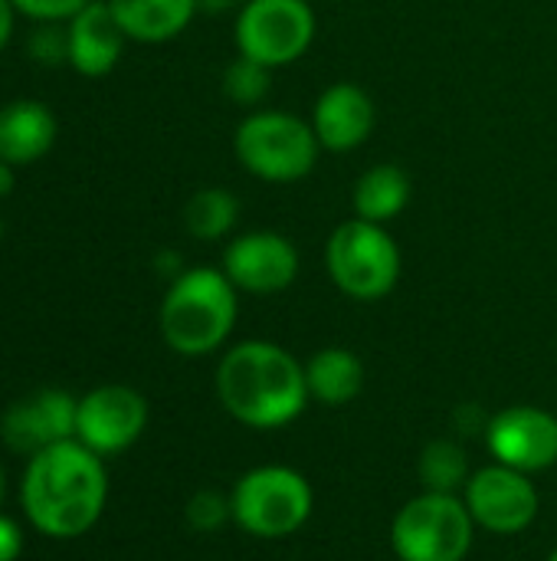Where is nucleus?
<instances>
[{
	"label": "nucleus",
	"instance_id": "f257e3e1",
	"mask_svg": "<svg viewBox=\"0 0 557 561\" xmlns=\"http://www.w3.org/2000/svg\"><path fill=\"white\" fill-rule=\"evenodd\" d=\"M108 493L98 454L62 440L39 450L23 477V510L30 523L53 539H76L95 526Z\"/></svg>",
	"mask_w": 557,
	"mask_h": 561
},
{
	"label": "nucleus",
	"instance_id": "f03ea898",
	"mask_svg": "<svg viewBox=\"0 0 557 561\" xmlns=\"http://www.w3.org/2000/svg\"><path fill=\"white\" fill-rule=\"evenodd\" d=\"M223 408L250 427H282L309 401L305 368L272 342H240L217 368Z\"/></svg>",
	"mask_w": 557,
	"mask_h": 561
},
{
	"label": "nucleus",
	"instance_id": "7ed1b4c3",
	"mask_svg": "<svg viewBox=\"0 0 557 561\" xmlns=\"http://www.w3.org/2000/svg\"><path fill=\"white\" fill-rule=\"evenodd\" d=\"M236 325V286L227 273L197 266L181 273L161 302V335L181 355H207Z\"/></svg>",
	"mask_w": 557,
	"mask_h": 561
},
{
	"label": "nucleus",
	"instance_id": "20e7f679",
	"mask_svg": "<svg viewBox=\"0 0 557 561\" xmlns=\"http://www.w3.org/2000/svg\"><path fill=\"white\" fill-rule=\"evenodd\" d=\"M318 148L322 145L312 122L276 108L246 115L233 135L236 161L266 184H292L309 178L318 161Z\"/></svg>",
	"mask_w": 557,
	"mask_h": 561
},
{
	"label": "nucleus",
	"instance_id": "39448f33",
	"mask_svg": "<svg viewBox=\"0 0 557 561\" xmlns=\"http://www.w3.org/2000/svg\"><path fill=\"white\" fill-rule=\"evenodd\" d=\"M325 263L332 283L361 302L384 299L401 279V247L381 224L361 217H351L332 230Z\"/></svg>",
	"mask_w": 557,
	"mask_h": 561
},
{
	"label": "nucleus",
	"instance_id": "423d86ee",
	"mask_svg": "<svg viewBox=\"0 0 557 561\" xmlns=\"http://www.w3.org/2000/svg\"><path fill=\"white\" fill-rule=\"evenodd\" d=\"M401 561H463L473 546V516L453 493L410 500L391 529Z\"/></svg>",
	"mask_w": 557,
	"mask_h": 561
},
{
	"label": "nucleus",
	"instance_id": "0eeeda50",
	"mask_svg": "<svg viewBox=\"0 0 557 561\" xmlns=\"http://www.w3.org/2000/svg\"><path fill=\"white\" fill-rule=\"evenodd\" d=\"M230 510L246 533L259 539H282L309 519L312 490L305 477L289 467H259L236 483Z\"/></svg>",
	"mask_w": 557,
	"mask_h": 561
},
{
	"label": "nucleus",
	"instance_id": "6e6552de",
	"mask_svg": "<svg viewBox=\"0 0 557 561\" xmlns=\"http://www.w3.org/2000/svg\"><path fill=\"white\" fill-rule=\"evenodd\" d=\"M318 20L309 0H246L236 16V49L269 69L302 59Z\"/></svg>",
	"mask_w": 557,
	"mask_h": 561
},
{
	"label": "nucleus",
	"instance_id": "1a4fd4ad",
	"mask_svg": "<svg viewBox=\"0 0 557 561\" xmlns=\"http://www.w3.org/2000/svg\"><path fill=\"white\" fill-rule=\"evenodd\" d=\"M223 273L240 293L272 296L295 283L299 250L276 230H253L223 250Z\"/></svg>",
	"mask_w": 557,
	"mask_h": 561
},
{
	"label": "nucleus",
	"instance_id": "9d476101",
	"mask_svg": "<svg viewBox=\"0 0 557 561\" xmlns=\"http://www.w3.org/2000/svg\"><path fill=\"white\" fill-rule=\"evenodd\" d=\"M148 424V404L125 385L95 388L79 401L76 434L92 454H118L131 447Z\"/></svg>",
	"mask_w": 557,
	"mask_h": 561
},
{
	"label": "nucleus",
	"instance_id": "9b49d317",
	"mask_svg": "<svg viewBox=\"0 0 557 561\" xmlns=\"http://www.w3.org/2000/svg\"><path fill=\"white\" fill-rule=\"evenodd\" d=\"M466 510L489 533H522L538 516V493L522 470L486 467L466 483Z\"/></svg>",
	"mask_w": 557,
	"mask_h": 561
},
{
	"label": "nucleus",
	"instance_id": "f8f14e48",
	"mask_svg": "<svg viewBox=\"0 0 557 561\" xmlns=\"http://www.w3.org/2000/svg\"><path fill=\"white\" fill-rule=\"evenodd\" d=\"M486 437L496 460L522 473L545 470L557 460V421L542 408L519 404L496 414L486 427Z\"/></svg>",
	"mask_w": 557,
	"mask_h": 561
},
{
	"label": "nucleus",
	"instance_id": "ddd939ff",
	"mask_svg": "<svg viewBox=\"0 0 557 561\" xmlns=\"http://www.w3.org/2000/svg\"><path fill=\"white\" fill-rule=\"evenodd\" d=\"M79 404L66 391H39L3 414V440L10 450H46L76 434Z\"/></svg>",
	"mask_w": 557,
	"mask_h": 561
},
{
	"label": "nucleus",
	"instance_id": "4468645a",
	"mask_svg": "<svg viewBox=\"0 0 557 561\" xmlns=\"http://www.w3.org/2000/svg\"><path fill=\"white\" fill-rule=\"evenodd\" d=\"M312 128L325 151H355L374 131V102L361 85L335 82L315 99Z\"/></svg>",
	"mask_w": 557,
	"mask_h": 561
},
{
	"label": "nucleus",
	"instance_id": "2eb2a0df",
	"mask_svg": "<svg viewBox=\"0 0 557 561\" xmlns=\"http://www.w3.org/2000/svg\"><path fill=\"white\" fill-rule=\"evenodd\" d=\"M66 39H69L66 56L76 66V72L98 79V76H108L115 69V62L121 59L125 30L118 26L108 0H92L89 7H82L72 16Z\"/></svg>",
	"mask_w": 557,
	"mask_h": 561
},
{
	"label": "nucleus",
	"instance_id": "dca6fc26",
	"mask_svg": "<svg viewBox=\"0 0 557 561\" xmlns=\"http://www.w3.org/2000/svg\"><path fill=\"white\" fill-rule=\"evenodd\" d=\"M56 118L43 102L20 99L0 108V161L33 164L53 148Z\"/></svg>",
	"mask_w": 557,
	"mask_h": 561
},
{
	"label": "nucleus",
	"instance_id": "f3484780",
	"mask_svg": "<svg viewBox=\"0 0 557 561\" xmlns=\"http://www.w3.org/2000/svg\"><path fill=\"white\" fill-rule=\"evenodd\" d=\"M108 7L125 36L141 43H164L190 23L200 0H108Z\"/></svg>",
	"mask_w": 557,
	"mask_h": 561
},
{
	"label": "nucleus",
	"instance_id": "a211bd4d",
	"mask_svg": "<svg viewBox=\"0 0 557 561\" xmlns=\"http://www.w3.org/2000/svg\"><path fill=\"white\" fill-rule=\"evenodd\" d=\"M410 204V178L397 164H374L355 181L351 207L355 217L371 224H391Z\"/></svg>",
	"mask_w": 557,
	"mask_h": 561
},
{
	"label": "nucleus",
	"instance_id": "6ab92c4d",
	"mask_svg": "<svg viewBox=\"0 0 557 561\" xmlns=\"http://www.w3.org/2000/svg\"><path fill=\"white\" fill-rule=\"evenodd\" d=\"M305 385H309L312 398L338 408V404H348L361 394L364 365L348 348H322L305 365Z\"/></svg>",
	"mask_w": 557,
	"mask_h": 561
},
{
	"label": "nucleus",
	"instance_id": "aec40b11",
	"mask_svg": "<svg viewBox=\"0 0 557 561\" xmlns=\"http://www.w3.org/2000/svg\"><path fill=\"white\" fill-rule=\"evenodd\" d=\"M240 220V201L223 187L197 191L184 207V224L197 240H223Z\"/></svg>",
	"mask_w": 557,
	"mask_h": 561
},
{
	"label": "nucleus",
	"instance_id": "412c9836",
	"mask_svg": "<svg viewBox=\"0 0 557 561\" xmlns=\"http://www.w3.org/2000/svg\"><path fill=\"white\" fill-rule=\"evenodd\" d=\"M420 480L430 493H453L456 486L469 483V463L460 444L433 440L420 454Z\"/></svg>",
	"mask_w": 557,
	"mask_h": 561
},
{
	"label": "nucleus",
	"instance_id": "4be33fe9",
	"mask_svg": "<svg viewBox=\"0 0 557 561\" xmlns=\"http://www.w3.org/2000/svg\"><path fill=\"white\" fill-rule=\"evenodd\" d=\"M269 66L250 59V56H236L227 72H223V92L230 102L236 105H259L269 92Z\"/></svg>",
	"mask_w": 557,
	"mask_h": 561
},
{
	"label": "nucleus",
	"instance_id": "5701e85b",
	"mask_svg": "<svg viewBox=\"0 0 557 561\" xmlns=\"http://www.w3.org/2000/svg\"><path fill=\"white\" fill-rule=\"evenodd\" d=\"M227 516H233L230 503L213 493V490H200L190 503H187V523L197 529V533H213L227 523Z\"/></svg>",
	"mask_w": 557,
	"mask_h": 561
},
{
	"label": "nucleus",
	"instance_id": "b1692460",
	"mask_svg": "<svg viewBox=\"0 0 557 561\" xmlns=\"http://www.w3.org/2000/svg\"><path fill=\"white\" fill-rule=\"evenodd\" d=\"M13 10L33 16V20H66L76 16L82 7H89L92 0H10Z\"/></svg>",
	"mask_w": 557,
	"mask_h": 561
},
{
	"label": "nucleus",
	"instance_id": "393cba45",
	"mask_svg": "<svg viewBox=\"0 0 557 561\" xmlns=\"http://www.w3.org/2000/svg\"><path fill=\"white\" fill-rule=\"evenodd\" d=\"M23 549V536L13 519L0 516V561H13Z\"/></svg>",
	"mask_w": 557,
	"mask_h": 561
},
{
	"label": "nucleus",
	"instance_id": "a878e982",
	"mask_svg": "<svg viewBox=\"0 0 557 561\" xmlns=\"http://www.w3.org/2000/svg\"><path fill=\"white\" fill-rule=\"evenodd\" d=\"M10 33H13V3L10 0H0V49L7 46Z\"/></svg>",
	"mask_w": 557,
	"mask_h": 561
},
{
	"label": "nucleus",
	"instance_id": "bb28decb",
	"mask_svg": "<svg viewBox=\"0 0 557 561\" xmlns=\"http://www.w3.org/2000/svg\"><path fill=\"white\" fill-rule=\"evenodd\" d=\"M10 187H13V164L0 161V197L10 194Z\"/></svg>",
	"mask_w": 557,
	"mask_h": 561
},
{
	"label": "nucleus",
	"instance_id": "cd10ccee",
	"mask_svg": "<svg viewBox=\"0 0 557 561\" xmlns=\"http://www.w3.org/2000/svg\"><path fill=\"white\" fill-rule=\"evenodd\" d=\"M240 0H200V7L204 10H230V7H236ZM246 3V0H243Z\"/></svg>",
	"mask_w": 557,
	"mask_h": 561
},
{
	"label": "nucleus",
	"instance_id": "c85d7f7f",
	"mask_svg": "<svg viewBox=\"0 0 557 561\" xmlns=\"http://www.w3.org/2000/svg\"><path fill=\"white\" fill-rule=\"evenodd\" d=\"M0 500H3V470H0Z\"/></svg>",
	"mask_w": 557,
	"mask_h": 561
},
{
	"label": "nucleus",
	"instance_id": "c756f323",
	"mask_svg": "<svg viewBox=\"0 0 557 561\" xmlns=\"http://www.w3.org/2000/svg\"><path fill=\"white\" fill-rule=\"evenodd\" d=\"M548 561H557V549H555V556H552V559H548Z\"/></svg>",
	"mask_w": 557,
	"mask_h": 561
},
{
	"label": "nucleus",
	"instance_id": "7c9ffc66",
	"mask_svg": "<svg viewBox=\"0 0 557 561\" xmlns=\"http://www.w3.org/2000/svg\"><path fill=\"white\" fill-rule=\"evenodd\" d=\"M0 230H3V224H0Z\"/></svg>",
	"mask_w": 557,
	"mask_h": 561
}]
</instances>
